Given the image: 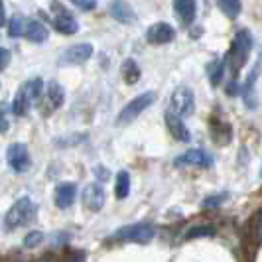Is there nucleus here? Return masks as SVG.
Listing matches in <instances>:
<instances>
[{"label": "nucleus", "instance_id": "nucleus-18", "mask_svg": "<svg viewBox=\"0 0 262 262\" xmlns=\"http://www.w3.org/2000/svg\"><path fill=\"white\" fill-rule=\"evenodd\" d=\"M20 91L26 95V99L34 105L36 101H38L39 97H41V93H43V81L39 77H34L30 79V81H26L22 87H20Z\"/></svg>", "mask_w": 262, "mask_h": 262}, {"label": "nucleus", "instance_id": "nucleus-4", "mask_svg": "<svg viewBox=\"0 0 262 262\" xmlns=\"http://www.w3.org/2000/svg\"><path fill=\"white\" fill-rule=\"evenodd\" d=\"M156 235L154 227L148 223H134V225H126L122 229H118L115 233V238L118 241H128V243H140V245H146L150 243Z\"/></svg>", "mask_w": 262, "mask_h": 262}, {"label": "nucleus", "instance_id": "nucleus-24", "mask_svg": "<svg viewBox=\"0 0 262 262\" xmlns=\"http://www.w3.org/2000/svg\"><path fill=\"white\" fill-rule=\"evenodd\" d=\"M24 28H26V20L22 16H12L8 22V36L10 38H20L24 36Z\"/></svg>", "mask_w": 262, "mask_h": 262}, {"label": "nucleus", "instance_id": "nucleus-13", "mask_svg": "<svg viewBox=\"0 0 262 262\" xmlns=\"http://www.w3.org/2000/svg\"><path fill=\"white\" fill-rule=\"evenodd\" d=\"M83 203L89 211H101L105 205V189L99 184H89L83 191Z\"/></svg>", "mask_w": 262, "mask_h": 262}, {"label": "nucleus", "instance_id": "nucleus-6", "mask_svg": "<svg viewBox=\"0 0 262 262\" xmlns=\"http://www.w3.org/2000/svg\"><path fill=\"white\" fill-rule=\"evenodd\" d=\"M170 111H173L180 117H189L195 111V97L193 91L185 85H180L176 91L171 93L170 99Z\"/></svg>", "mask_w": 262, "mask_h": 262}, {"label": "nucleus", "instance_id": "nucleus-22", "mask_svg": "<svg viewBox=\"0 0 262 262\" xmlns=\"http://www.w3.org/2000/svg\"><path fill=\"white\" fill-rule=\"evenodd\" d=\"M30 106H32V103L26 99V95L18 89V93H16V97H14L12 101V113L16 117H26Z\"/></svg>", "mask_w": 262, "mask_h": 262}, {"label": "nucleus", "instance_id": "nucleus-32", "mask_svg": "<svg viewBox=\"0 0 262 262\" xmlns=\"http://www.w3.org/2000/svg\"><path fill=\"white\" fill-rule=\"evenodd\" d=\"M6 24V8H4V2L0 0V28Z\"/></svg>", "mask_w": 262, "mask_h": 262}, {"label": "nucleus", "instance_id": "nucleus-7", "mask_svg": "<svg viewBox=\"0 0 262 262\" xmlns=\"http://www.w3.org/2000/svg\"><path fill=\"white\" fill-rule=\"evenodd\" d=\"M6 160H8L10 168L14 171H18V173H24L32 166V158H30V152H28V146L20 144V142H14V144L8 146Z\"/></svg>", "mask_w": 262, "mask_h": 262}, {"label": "nucleus", "instance_id": "nucleus-30", "mask_svg": "<svg viewBox=\"0 0 262 262\" xmlns=\"http://www.w3.org/2000/svg\"><path fill=\"white\" fill-rule=\"evenodd\" d=\"M225 199H227V195H225V193H221L219 197H209V199H205V201H203V205H205V207H215V205L223 203Z\"/></svg>", "mask_w": 262, "mask_h": 262}, {"label": "nucleus", "instance_id": "nucleus-34", "mask_svg": "<svg viewBox=\"0 0 262 262\" xmlns=\"http://www.w3.org/2000/svg\"><path fill=\"white\" fill-rule=\"evenodd\" d=\"M36 262H53L50 256H43V258H39V260H36Z\"/></svg>", "mask_w": 262, "mask_h": 262}, {"label": "nucleus", "instance_id": "nucleus-17", "mask_svg": "<svg viewBox=\"0 0 262 262\" xmlns=\"http://www.w3.org/2000/svg\"><path fill=\"white\" fill-rule=\"evenodd\" d=\"M120 75H122L126 85H136L140 81V66H138V61L132 59V57H126L122 61V66H120Z\"/></svg>", "mask_w": 262, "mask_h": 262}, {"label": "nucleus", "instance_id": "nucleus-11", "mask_svg": "<svg viewBox=\"0 0 262 262\" xmlns=\"http://www.w3.org/2000/svg\"><path fill=\"white\" fill-rule=\"evenodd\" d=\"M108 12H111V16L117 22L124 24V26H130V24H134V20H136V14H134L132 6L126 0H113L111 6H108Z\"/></svg>", "mask_w": 262, "mask_h": 262}, {"label": "nucleus", "instance_id": "nucleus-12", "mask_svg": "<svg viewBox=\"0 0 262 262\" xmlns=\"http://www.w3.org/2000/svg\"><path fill=\"white\" fill-rule=\"evenodd\" d=\"M213 164V158L203 152V150H187L184 154L176 158V166H201V168H209Z\"/></svg>", "mask_w": 262, "mask_h": 262}, {"label": "nucleus", "instance_id": "nucleus-29", "mask_svg": "<svg viewBox=\"0 0 262 262\" xmlns=\"http://www.w3.org/2000/svg\"><path fill=\"white\" fill-rule=\"evenodd\" d=\"M8 63H10V52L0 46V71H4L8 67Z\"/></svg>", "mask_w": 262, "mask_h": 262}, {"label": "nucleus", "instance_id": "nucleus-31", "mask_svg": "<svg viewBox=\"0 0 262 262\" xmlns=\"http://www.w3.org/2000/svg\"><path fill=\"white\" fill-rule=\"evenodd\" d=\"M6 130H8V120H6L2 108H0V132H6Z\"/></svg>", "mask_w": 262, "mask_h": 262}, {"label": "nucleus", "instance_id": "nucleus-20", "mask_svg": "<svg viewBox=\"0 0 262 262\" xmlns=\"http://www.w3.org/2000/svg\"><path fill=\"white\" fill-rule=\"evenodd\" d=\"M130 193V176L128 171H118L117 176V184H115V195L117 199H126Z\"/></svg>", "mask_w": 262, "mask_h": 262}, {"label": "nucleus", "instance_id": "nucleus-26", "mask_svg": "<svg viewBox=\"0 0 262 262\" xmlns=\"http://www.w3.org/2000/svg\"><path fill=\"white\" fill-rule=\"evenodd\" d=\"M41 241H43V235H41L39 231H32V233H28L26 238H24V247H26V249H36Z\"/></svg>", "mask_w": 262, "mask_h": 262}, {"label": "nucleus", "instance_id": "nucleus-8", "mask_svg": "<svg viewBox=\"0 0 262 262\" xmlns=\"http://www.w3.org/2000/svg\"><path fill=\"white\" fill-rule=\"evenodd\" d=\"M93 46L91 43H75V46H69L66 52L59 55V63L61 66H81L85 63L89 57L93 55Z\"/></svg>", "mask_w": 262, "mask_h": 262}, {"label": "nucleus", "instance_id": "nucleus-23", "mask_svg": "<svg viewBox=\"0 0 262 262\" xmlns=\"http://www.w3.org/2000/svg\"><path fill=\"white\" fill-rule=\"evenodd\" d=\"M225 61L223 59H215L213 63L209 66V81L213 87H217V85H221V81H223V75H225Z\"/></svg>", "mask_w": 262, "mask_h": 262}, {"label": "nucleus", "instance_id": "nucleus-10", "mask_svg": "<svg viewBox=\"0 0 262 262\" xmlns=\"http://www.w3.org/2000/svg\"><path fill=\"white\" fill-rule=\"evenodd\" d=\"M166 126H168V130L170 134L176 138V140H180V142H189L191 140V134H189V128L184 124V118L180 117V115H176L173 111H166Z\"/></svg>", "mask_w": 262, "mask_h": 262}, {"label": "nucleus", "instance_id": "nucleus-28", "mask_svg": "<svg viewBox=\"0 0 262 262\" xmlns=\"http://www.w3.org/2000/svg\"><path fill=\"white\" fill-rule=\"evenodd\" d=\"M252 235H254L256 241H262V209L252 219Z\"/></svg>", "mask_w": 262, "mask_h": 262}, {"label": "nucleus", "instance_id": "nucleus-14", "mask_svg": "<svg viewBox=\"0 0 262 262\" xmlns=\"http://www.w3.org/2000/svg\"><path fill=\"white\" fill-rule=\"evenodd\" d=\"M173 12L184 26H191L197 16V0H173Z\"/></svg>", "mask_w": 262, "mask_h": 262}, {"label": "nucleus", "instance_id": "nucleus-3", "mask_svg": "<svg viewBox=\"0 0 262 262\" xmlns=\"http://www.w3.org/2000/svg\"><path fill=\"white\" fill-rule=\"evenodd\" d=\"M154 101H156V93L154 91H146V93L136 95L130 103L118 113L117 124H128V122H132L136 117H140V115H142Z\"/></svg>", "mask_w": 262, "mask_h": 262}, {"label": "nucleus", "instance_id": "nucleus-2", "mask_svg": "<svg viewBox=\"0 0 262 262\" xmlns=\"http://www.w3.org/2000/svg\"><path fill=\"white\" fill-rule=\"evenodd\" d=\"M36 217V205L30 197H22L14 203L12 207L8 209L6 217H4V225L6 229H18L22 225L30 223Z\"/></svg>", "mask_w": 262, "mask_h": 262}, {"label": "nucleus", "instance_id": "nucleus-35", "mask_svg": "<svg viewBox=\"0 0 262 262\" xmlns=\"http://www.w3.org/2000/svg\"><path fill=\"white\" fill-rule=\"evenodd\" d=\"M260 173H262V171H260Z\"/></svg>", "mask_w": 262, "mask_h": 262}, {"label": "nucleus", "instance_id": "nucleus-19", "mask_svg": "<svg viewBox=\"0 0 262 262\" xmlns=\"http://www.w3.org/2000/svg\"><path fill=\"white\" fill-rule=\"evenodd\" d=\"M46 95H48V101H50L52 108H59V106L63 105V101H66V91H63V87L57 81H50L48 83Z\"/></svg>", "mask_w": 262, "mask_h": 262}, {"label": "nucleus", "instance_id": "nucleus-27", "mask_svg": "<svg viewBox=\"0 0 262 262\" xmlns=\"http://www.w3.org/2000/svg\"><path fill=\"white\" fill-rule=\"evenodd\" d=\"M81 12H93L97 8V0H69Z\"/></svg>", "mask_w": 262, "mask_h": 262}, {"label": "nucleus", "instance_id": "nucleus-15", "mask_svg": "<svg viewBox=\"0 0 262 262\" xmlns=\"http://www.w3.org/2000/svg\"><path fill=\"white\" fill-rule=\"evenodd\" d=\"M24 38L32 43H43L46 39L50 38V32L48 26L39 20H28L26 28H24Z\"/></svg>", "mask_w": 262, "mask_h": 262}, {"label": "nucleus", "instance_id": "nucleus-5", "mask_svg": "<svg viewBox=\"0 0 262 262\" xmlns=\"http://www.w3.org/2000/svg\"><path fill=\"white\" fill-rule=\"evenodd\" d=\"M52 10H53V18H52V26L63 34V36H71V34H77L79 32V24L77 20L73 18V14L67 10L61 2H52Z\"/></svg>", "mask_w": 262, "mask_h": 262}, {"label": "nucleus", "instance_id": "nucleus-16", "mask_svg": "<svg viewBox=\"0 0 262 262\" xmlns=\"http://www.w3.org/2000/svg\"><path fill=\"white\" fill-rule=\"evenodd\" d=\"M75 201V185L73 184H59L55 189V205L59 209L71 207Z\"/></svg>", "mask_w": 262, "mask_h": 262}, {"label": "nucleus", "instance_id": "nucleus-33", "mask_svg": "<svg viewBox=\"0 0 262 262\" xmlns=\"http://www.w3.org/2000/svg\"><path fill=\"white\" fill-rule=\"evenodd\" d=\"M66 262H83V258H81V254H75V256L71 254V256H67L66 258Z\"/></svg>", "mask_w": 262, "mask_h": 262}, {"label": "nucleus", "instance_id": "nucleus-1", "mask_svg": "<svg viewBox=\"0 0 262 262\" xmlns=\"http://www.w3.org/2000/svg\"><path fill=\"white\" fill-rule=\"evenodd\" d=\"M250 50H252V36H250L249 30H238L235 34V38L231 41V48L225 55V67L231 71L233 75V83L227 87V93L229 95H235L236 93V77L241 73V69L245 67L247 59L250 55Z\"/></svg>", "mask_w": 262, "mask_h": 262}, {"label": "nucleus", "instance_id": "nucleus-9", "mask_svg": "<svg viewBox=\"0 0 262 262\" xmlns=\"http://www.w3.org/2000/svg\"><path fill=\"white\" fill-rule=\"evenodd\" d=\"M176 38V30L166 22H156L146 30V41L152 46H164Z\"/></svg>", "mask_w": 262, "mask_h": 262}, {"label": "nucleus", "instance_id": "nucleus-25", "mask_svg": "<svg viewBox=\"0 0 262 262\" xmlns=\"http://www.w3.org/2000/svg\"><path fill=\"white\" fill-rule=\"evenodd\" d=\"M217 233L215 225H195L191 227L187 233H185V238H195V236H213Z\"/></svg>", "mask_w": 262, "mask_h": 262}, {"label": "nucleus", "instance_id": "nucleus-21", "mask_svg": "<svg viewBox=\"0 0 262 262\" xmlns=\"http://www.w3.org/2000/svg\"><path fill=\"white\" fill-rule=\"evenodd\" d=\"M217 6L227 18H236L243 10L241 0H217Z\"/></svg>", "mask_w": 262, "mask_h": 262}]
</instances>
